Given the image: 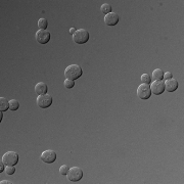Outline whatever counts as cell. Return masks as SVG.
<instances>
[{"label":"cell","mask_w":184,"mask_h":184,"mask_svg":"<svg viewBox=\"0 0 184 184\" xmlns=\"http://www.w3.org/2000/svg\"><path fill=\"white\" fill-rule=\"evenodd\" d=\"M82 75H83V70L81 66L78 65H70L68 66V68L65 70L66 79L73 80V81L79 79Z\"/></svg>","instance_id":"6da1fadb"},{"label":"cell","mask_w":184,"mask_h":184,"mask_svg":"<svg viewBox=\"0 0 184 184\" xmlns=\"http://www.w3.org/2000/svg\"><path fill=\"white\" fill-rule=\"evenodd\" d=\"M89 32L85 29L76 30L75 34L73 35V41L77 44H85L89 40Z\"/></svg>","instance_id":"7a4b0ae2"},{"label":"cell","mask_w":184,"mask_h":184,"mask_svg":"<svg viewBox=\"0 0 184 184\" xmlns=\"http://www.w3.org/2000/svg\"><path fill=\"white\" fill-rule=\"evenodd\" d=\"M19 153L15 152H7L2 156V162L6 166H15L19 163Z\"/></svg>","instance_id":"3957f363"},{"label":"cell","mask_w":184,"mask_h":184,"mask_svg":"<svg viewBox=\"0 0 184 184\" xmlns=\"http://www.w3.org/2000/svg\"><path fill=\"white\" fill-rule=\"evenodd\" d=\"M66 177L71 182H78L83 178V170L79 167H73L69 170Z\"/></svg>","instance_id":"277c9868"},{"label":"cell","mask_w":184,"mask_h":184,"mask_svg":"<svg viewBox=\"0 0 184 184\" xmlns=\"http://www.w3.org/2000/svg\"><path fill=\"white\" fill-rule=\"evenodd\" d=\"M137 96L141 100H147L152 96L150 86L147 84H140L137 88Z\"/></svg>","instance_id":"5b68a950"},{"label":"cell","mask_w":184,"mask_h":184,"mask_svg":"<svg viewBox=\"0 0 184 184\" xmlns=\"http://www.w3.org/2000/svg\"><path fill=\"white\" fill-rule=\"evenodd\" d=\"M36 102H37V105H38L40 109H47L52 105L53 99L49 94H43V95H38Z\"/></svg>","instance_id":"8992f818"},{"label":"cell","mask_w":184,"mask_h":184,"mask_svg":"<svg viewBox=\"0 0 184 184\" xmlns=\"http://www.w3.org/2000/svg\"><path fill=\"white\" fill-rule=\"evenodd\" d=\"M35 38L36 41L40 43V44H46L51 39V34H50V32L46 31V30H38L36 32Z\"/></svg>","instance_id":"52a82bcc"},{"label":"cell","mask_w":184,"mask_h":184,"mask_svg":"<svg viewBox=\"0 0 184 184\" xmlns=\"http://www.w3.org/2000/svg\"><path fill=\"white\" fill-rule=\"evenodd\" d=\"M56 158H58L56 152H54V150H51V149L44 150V152L41 153V156H40V159H41L42 162H44L46 164L54 163L56 160Z\"/></svg>","instance_id":"ba28073f"},{"label":"cell","mask_w":184,"mask_h":184,"mask_svg":"<svg viewBox=\"0 0 184 184\" xmlns=\"http://www.w3.org/2000/svg\"><path fill=\"white\" fill-rule=\"evenodd\" d=\"M149 86L150 90H152V94L160 95L165 92V82L163 80L162 81H153Z\"/></svg>","instance_id":"9c48e42d"},{"label":"cell","mask_w":184,"mask_h":184,"mask_svg":"<svg viewBox=\"0 0 184 184\" xmlns=\"http://www.w3.org/2000/svg\"><path fill=\"white\" fill-rule=\"evenodd\" d=\"M119 15L116 12H109L108 15H105V23L106 26L109 27H113L119 23Z\"/></svg>","instance_id":"30bf717a"},{"label":"cell","mask_w":184,"mask_h":184,"mask_svg":"<svg viewBox=\"0 0 184 184\" xmlns=\"http://www.w3.org/2000/svg\"><path fill=\"white\" fill-rule=\"evenodd\" d=\"M178 81H177L176 79H169V80H166L165 82V91H168V92H174L176 91L177 88H178Z\"/></svg>","instance_id":"8fae6325"},{"label":"cell","mask_w":184,"mask_h":184,"mask_svg":"<svg viewBox=\"0 0 184 184\" xmlns=\"http://www.w3.org/2000/svg\"><path fill=\"white\" fill-rule=\"evenodd\" d=\"M47 89H48V87L45 83L39 82V83H37L36 86H35V93L38 95L47 94Z\"/></svg>","instance_id":"7c38bea8"},{"label":"cell","mask_w":184,"mask_h":184,"mask_svg":"<svg viewBox=\"0 0 184 184\" xmlns=\"http://www.w3.org/2000/svg\"><path fill=\"white\" fill-rule=\"evenodd\" d=\"M152 78L153 81H162L164 79V72L160 69H156L152 72Z\"/></svg>","instance_id":"4fadbf2b"},{"label":"cell","mask_w":184,"mask_h":184,"mask_svg":"<svg viewBox=\"0 0 184 184\" xmlns=\"http://www.w3.org/2000/svg\"><path fill=\"white\" fill-rule=\"evenodd\" d=\"M9 109V101L5 97H0V110L5 112Z\"/></svg>","instance_id":"5bb4252c"},{"label":"cell","mask_w":184,"mask_h":184,"mask_svg":"<svg viewBox=\"0 0 184 184\" xmlns=\"http://www.w3.org/2000/svg\"><path fill=\"white\" fill-rule=\"evenodd\" d=\"M100 11H101V12L105 13V15H108V13L112 12L113 11L112 5L109 4V3H103V4L100 6Z\"/></svg>","instance_id":"9a60e30c"},{"label":"cell","mask_w":184,"mask_h":184,"mask_svg":"<svg viewBox=\"0 0 184 184\" xmlns=\"http://www.w3.org/2000/svg\"><path fill=\"white\" fill-rule=\"evenodd\" d=\"M19 109V102L16 99H11L9 101V109L15 112V110H18Z\"/></svg>","instance_id":"2e32d148"},{"label":"cell","mask_w":184,"mask_h":184,"mask_svg":"<svg viewBox=\"0 0 184 184\" xmlns=\"http://www.w3.org/2000/svg\"><path fill=\"white\" fill-rule=\"evenodd\" d=\"M38 27L39 30H46V28L48 27V22L46 19H39L38 21Z\"/></svg>","instance_id":"e0dca14e"},{"label":"cell","mask_w":184,"mask_h":184,"mask_svg":"<svg viewBox=\"0 0 184 184\" xmlns=\"http://www.w3.org/2000/svg\"><path fill=\"white\" fill-rule=\"evenodd\" d=\"M141 82H142V84L150 85L152 84V77H150L148 74H143L141 76Z\"/></svg>","instance_id":"ac0fdd59"},{"label":"cell","mask_w":184,"mask_h":184,"mask_svg":"<svg viewBox=\"0 0 184 184\" xmlns=\"http://www.w3.org/2000/svg\"><path fill=\"white\" fill-rule=\"evenodd\" d=\"M63 85L66 89H72L74 86H75V81H73V80H69V79H66L65 82H63Z\"/></svg>","instance_id":"d6986e66"},{"label":"cell","mask_w":184,"mask_h":184,"mask_svg":"<svg viewBox=\"0 0 184 184\" xmlns=\"http://www.w3.org/2000/svg\"><path fill=\"white\" fill-rule=\"evenodd\" d=\"M70 168L66 165H62L61 168H59V174L62 176H66L68 175V172H69Z\"/></svg>","instance_id":"ffe728a7"},{"label":"cell","mask_w":184,"mask_h":184,"mask_svg":"<svg viewBox=\"0 0 184 184\" xmlns=\"http://www.w3.org/2000/svg\"><path fill=\"white\" fill-rule=\"evenodd\" d=\"M5 172L7 175H12L15 173V166H6L5 167Z\"/></svg>","instance_id":"44dd1931"},{"label":"cell","mask_w":184,"mask_h":184,"mask_svg":"<svg viewBox=\"0 0 184 184\" xmlns=\"http://www.w3.org/2000/svg\"><path fill=\"white\" fill-rule=\"evenodd\" d=\"M173 78V75L171 72H166L164 73V79L165 80H169V79H172Z\"/></svg>","instance_id":"7402d4cb"},{"label":"cell","mask_w":184,"mask_h":184,"mask_svg":"<svg viewBox=\"0 0 184 184\" xmlns=\"http://www.w3.org/2000/svg\"><path fill=\"white\" fill-rule=\"evenodd\" d=\"M5 166L6 165L2 162V160H1V162H0V173H2L5 170Z\"/></svg>","instance_id":"603a6c76"},{"label":"cell","mask_w":184,"mask_h":184,"mask_svg":"<svg viewBox=\"0 0 184 184\" xmlns=\"http://www.w3.org/2000/svg\"><path fill=\"white\" fill-rule=\"evenodd\" d=\"M1 184H11L12 182H11V181H7V180H2L1 182H0Z\"/></svg>","instance_id":"cb8c5ba5"},{"label":"cell","mask_w":184,"mask_h":184,"mask_svg":"<svg viewBox=\"0 0 184 184\" xmlns=\"http://www.w3.org/2000/svg\"><path fill=\"white\" fill-rule=\"evenodd\" d=\"M75 32H76V29L75 28H71V29H70V33H71L72 35L75 34Z\"/></svg>","instance_id":"d4e9b609"}]
</instances>
